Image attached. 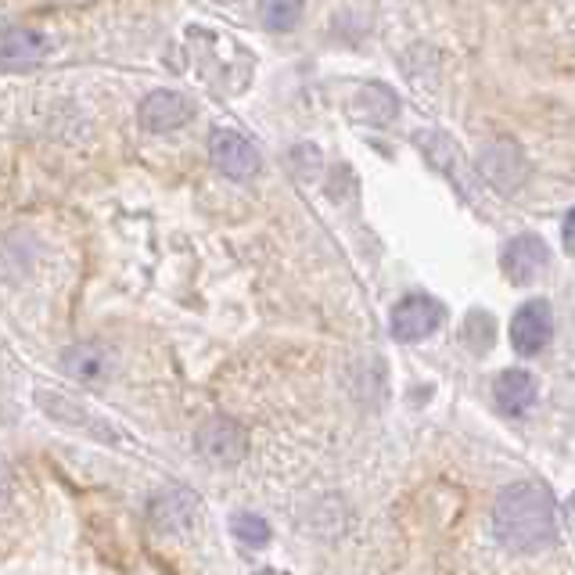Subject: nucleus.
<instances>
[{"mask_svg":"<svg viewBox=\"0 0 575 575\" xmlns=\"http://www.w3.org/2000/svg\"><path fill=\"white\" fill-rule=\"evenodd\" d=\"M493 535L518 554L546 551L557 540L554 496L540 482H515L493 504Z\"/></svg>","mask_w":575,"mask_h":575,"instance_id":"obj_1","label":"nucleus"},{"mask_svg":"<svg viewBox=\"0 0 575 575\" xmlns=\"http://www.w3.org/2000/svg\"><path fill=\"white\" fill-rule=\"evenodd\" d=\"M194 447H199V453L213 467H234V464H241L245 453H248V431L241 421L219 414V417H208V421L199 428Z\"/></svg>","mask_w":575,"mask_h":575,"instance_id":"obj_2","label":"nucleus"},{"mask_svg":"<svg viewBox=\"0 0 575 575\" xmlns=\"http://www.w3.org/2000/svg\"><path fill=\"white\" fill-rule=\"evenodd\" d=\"M208 155H213V166L224 177L238 180V184H248L259 173V151L256 144L248 140L238 129H213L208 134Z\"/></svg>","mask_w":575,"mask_h":575,"instance_id":"obj_3","label":"nucleus"},{"mask_svg":"<svg viewBox=\"0 0 575 575\" xmlns=\"http://www.w3.org/2000/svg\"><path fill=\"white\" fill-rule=\"evenodd\" d=\"M442 303L428 295H407L403 303H396L392 309V320H388V331L396 342H421L431 331L442 328Z\"/></svg>","mask_w":575,"mask_h":575,"instance_id":"obj_4","label":"nucleus"},{"mask_svg":"<svg viewBox=\"0 0 575 575\" xmlns=\"http://www.w3.org/2000/svg\"><path fill=\"white\" fill-rule=\"evenodd\" d=\"M41 407H44L50 417H58L61 425L83 431V436H94V439H101V442H120V431H115L109 421H104L101 414L87 410V403L65 396V392H41Z\"/></svg>","mask_w":575,"mask_h":575,"instance_id":"obj_5","label":"nucleus"},{"mask_svg":"<svg viewBox=\"0 0 575 575\" xmlns=\"http://www.w3.org/2000/svg\"><path fill=\"white\" fill-rule=\"evenodd\" d=\"M554 335V309L546 298H529L511 320V342L521 357H535Z\"/></svg>","mask_w":575,"mask_h":575,"instance_id":"obj_6","label":"nucleus"},{"mask_svg":"<svg viewBox=\"0 0 575 575\" xmlns=\"http://www.w3.org/2000/svg\"><path fill=\"white\" fill-rule=\"evenodd\" d=\"M546 259H551V252H546L543 238H535V234H518V238L504 245L500 270L511 284H532L546 270Z\"/></svg>","mask_w":575,"mask_h":575,"instance_id":"obj_7","label":"nucleus"},{"mask_svg":"<svg viewBox=\"0 0 575 575\" xmlns=\"http://www.w3.org/2000/svg\"><path fill=\"white\" fill-rule=\"evenodd\" d=\"M482 173L500 191H518L529 177V162L515 140H496L482 151Z\"/></svg>","mask_w":575,"mask_h":575,"instance_id":"obj_8","label":"nucleus"},{"mask_svg":"<svg viewBox=\"0 0 575 575\" xmlns=\"http://www.w3.org/2000/svg\"><path fill=\"white\" fill-rule=\"evenodd\" d=\"M194 115V104L177 94V90H155L140 101V126L148 134H169V129H180Z\"/></svg>","mask_w":575,"mask_h":575,"instance_id":"obj_9","label":"nucleus"},{"mask_svg":"<svg viewBox=\"0 0 575 575\" xmlns=\"http://www.w3.org/2000/svg\"><path fill=\"white\" fill-rule=\"evenodd\" d=\"M194 515H199V500L184 489H173L155 500L151 507V518H155V529L159 532H184L194 526Z\"/></svg>","mask_w":575,"mask_h":575,"instance_id":"obj_10","label":"nucleus"},{"mask_svg":"<svg viewBox=\"0 0 575 575\" xmlns=\"http://www.w3.org/2000/svg\"><path fill=\"white\" fill-rule=\"evenodd\" d=\"M493 396L504 414H526L535 403V377L529 371H504L496 377Z\"/></svg>","mask_w":575,"mask_h":575,"instance_id":"obj_11","label":"nucleus"},{"mask_svg":"<svg viewBox=\"0 0 575 575\" xmlns=\"http://www.w3.org/2000/svg\"><path fill=\"white\" fill-rule=\"evenodd\" d=\"M0 55H4V69L8 72L30 69V65H36V61H41V55H44V41L33 30L11 25V30L4 33V44H0Z\"/></svg>","mask_w":575,"mask_h":575,"instance_id":"obj_12","label":"nucleus"},{"mask_svg":"<svg viewBox=\"0 0 575 575\" xmlns=\"http://www.w3.org/2000/svg\"><path fill=\"white\" fill-rule=\"evenodd\" d=\"M61 368L65 374L80 377V382H101L109 374V352L101 346H72L61 357Z\"/></svg>","mask_w":575,"mask_h":575,"instance_id":"obj_13","label":"nucleus"},{"mask_svg":"<svg viewBox=\"0 0 575 575\" xmlns=\"http://www.w3.org/2000/svg\"><path fill=\"white\" fill-rule=\"evenodd\" d=\"M259 19H263L267 30L288 33L303 19V0H259Z\"/></svg>","mask_w":575,"mask_h":575,"instance_id":"obj_14","label":"nucleus"},{"mask_svg":"<svg viewBox=\"0 0 575 575\" xmlns=\"http://www.w3.org/2000/svg\"><path fill=\"white\" fill-rule=\"evenodd\" d=\"M230 532H234V540H238L241 546H248V551H256V546H267V543H270V526H267V518L256 515V511L234 515Z\"/></svg>","mask_w":575,"mask_h":575,"instance_id":"obj_15","label":"nucleus"},{"mask_svg":"<svg viewBox=\"0 0 575 575\" xmlns=\"http://www.w3.org/2000/svg\"><path fill=\"white\" fill-rule=\"evenodd\" d=\"M464 346H472V352H486V346H493V317L482 309H472L464 320Z\"/></svg>","mask_w":575,"mask_h":575,"instance_id":"obj_16","label":"nucleus"},{"mask_svg":"<svg viewBox=\"0 0 575 575\" xmlns=\"http://www.w3.org/2000/svg\"><path fill=\"white\" fill-rule=\"evenodd\" d=\"M561 238H565V252L575 256V208L565 216V227H561Z\"/></svg>","mask_w":575,"mask_h":575,"instance_id":"obj_17","label":"nucleus"}]
</instances>
